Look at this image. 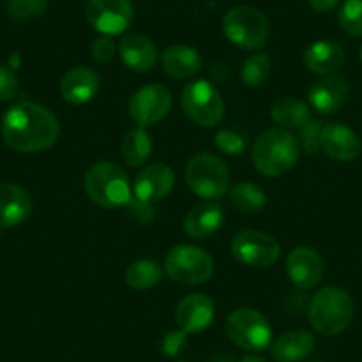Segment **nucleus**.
<instances>
[{
  "instance_id": "nucleus-1",
  "label": "nucleus",
  "mask_w": 362,
  "mask_h": 362,
  "mask_svg": "<svg viewBox=\"0 0 362 362\" xmlns=\"http://www.w3.org/2000/svg\"><path fill=\"white\" fill-rule=\"evenodd\" d=\"M59 134V119L40 103H18L2 119V139L18 153L45 151L57 142Z\"/></svg>"
},
{
  "instance_id": "nucleus-2",
  "label": "nucleus",
  "mask_w": 362,
  "mask_h": 362,
  "mask_svg": "<svg viewBox=\"0 0 362 362\" xmlns=\"http://www.w3.org/2000/svg\"><path fill=\"white\" fill-rule=\"evenodd\" d=\"M298 141L283 128H268L252 146V163L263 176L279 177L290 173L298 162Z\"/></svg>"
},
{
  "instance_id": "nucleus-3",
  "label": "nucleus",
  "mask_w": 362,
  "mask_h": 362,
  "mask_svg": "<svg viewBox=\"0 0 362 362\" xmlns=\"http://www.w3.org/2000/svg\"><path fill=\"white\" fill-rule=\"evenodd\" d=\"M83 187L89 199L105 210L127 206L132 199L128 174L112 162H96L87 169Z\"/></svg>"
},
{
  "instance_id": "nucleus-4",
  "label": "nucleus",
  "mask_w": 362,
  "mask_h": 362,
  "mask_svg": "<svg viewBox=\"0 0 362 362\" xmlns=\"http://www.w3.org/2000/svg\"><path fill=\"white\" fill-rule=\"evenodd\" d=\"M308 316L316 332L337 336L354 320V300L343 288L325 286L313 297Z\"/></svg>"
},
{
  "instance_id": "nucleus-5",
  "label": "nucleus",
  "mask_w": 362,
  "mask_h": 362,
  "mask_svg": "<svg viewBox=\"0 0 362 362\" xmlns=\"http://www.w3.org/2000/svg\"><path fill=\"white\" fill-rule=\"evenodd\" d=\"M185 180L190 190L206 201H217L224 197L231 185L228 165L224 160L211 153H199L192 156L185 169Z\"/></svg>"
},
{
  "instance_id": "nucleus-6",
  "label": "nucleus",
  "mask_w": 362,
  "mask_h": 362,
  "mask_svg": "<svg viewBox=\"0 0 362 362\" xmlns=\"http://www.w3.org/2000/svg\"><path fill=\"white\" fill-rule=\"evenodd\" d=\"M224 36L243 50H259L267 45L270 25L263 13L252 6H236L222 20Z\"/></svg>"
},
{
  "instance_id": "nucleus-7",
  "label": "nucleus",
  "mask_w": 362,
  "mask_h": 362,
  "mask_svg": "<svg viewBox=\"0 0 362 362\" xmlns=\"http://www.w3.org/2000/svg\"><path fill=\"white\" fill-rule=\"evenodd\" d=\"M214 257L201 247L176 245L167 252L163 270L181 284L206 283L214 274Z\"/></svg>"
},
{
  "instance_id": "nucleus-8",
  "label": "nucleus",
  "mask_w": 362,
  "mask_h": 362,
  "mask_svg": "<svg viewBox=\"0 0 362 362\" xmlns=\"http://www.w3.org/2000/svg\"><path fill=\"white\" fill-rule=\"evenodd\" d=\"M181 107L196 124L217 127L224 117V100L217 87L208 80L189 82L181 90Z\"/></svg>"
},
{
  "instance_id": "nucleus-9",
  "label": "nucleus",
  "mask_w": 362,
  "mask_h": 362,
  "mask_svg": "<svg viewBox=\"0 0 362 362\" xmlns=\"http://www.w3.org/2000/svg\"><path fill=\"white\" fill-rule=\"evenodd\" d=\"M226 334L240 348L261 351L270 344L272 327L256 309L242 308L233 311L226 320Z\"/></svg>"
},
{
  "instance_id": "nucleus-10",
  "label": "nucleus",
  "mask_w": 362,
  "mask_h": 362,
  "mask_svg": "<svg viewBox=\"0 0 362 362\" xmlns=\"http://www.w3.org/2000/svg\"><path fill=\"white\" fill-rule=\"evenodd\" d=\"M231 252L240 263L247 267L267 268L279 259L281 245L268 233L256 229H243L236 233L231 242Z\"/></svg>"
},
{
  "instance_id": "nucleus-11",
  "label": "nucleus",
  "mask_w": 362,
  "mask_h": 362,
  "mask_svg": "<svg viewBox=\"0 0 362 362\" xmlns=\"http://www.w3.org/2000/svg\"><path fill=\"white\" fill-rule=\"evenodd\" d=\"M86 18L102 36L123 34L134 23L135 11L130 0H89Z\"/></svg>"
},
{
  "instance_id": "nucleus-12",
  "label": "nucleus",
  "mask_w": 362,
  "mask_h": 362,
  "mask_svg": "<svg viewBox=\"0 0 362 362\" xmlns=\"http://www.w3.org/2000/svg\"><path fill=\"white\" fill-rule=\"evenodd\" d=\"M173 95L162 83H148L135 90L128 103V114L139 127L146 128L160 123L169 114Z\"/></svg>"
},
{
  "instance_id": "nucleus-13",
  "label": "nucleus",
  "mask_w": 362,
  "mask_h": 362,
  "mask_svg": "<svg viewBox=\"0 0 362 362\" xmlns=\"http://www.w3.org/2000/svg\"><path fill=\"white\" fill-rule=\"evenodd\" d=\"M350 82L341 75H325L315 80L308 90V98L316 112L329 116L337 112L350 96Z\"/></svg>"
},
{
  "instance_id": "nucleus-14",
  "label": "nucleus",
  "mask_w": 362,
  "mask_h": 362,
  "mask_svg": "<svg viewBox=\"0 0 362 362\" xmlns=\"http://www.w3.org/2000/svg\"><path fill=\"white\" fill-rule=\"evenodd\" d=\"M174 181H176V177H174L173 169L169 165L151 163L137 174L132 190H134L135 199L155 204L169 196L170 190L174 189Z\"/></svg>"
},
{
  "instance_id": "nucleus-15",
  "label": "nucleus",
  "mask_w": 362,
  "mask_h": 362,
  "mask_svg": "<svg viewBox=\"0 0 362 362\" xmlns=\"http://www.w3.org/2000/svg\"><path fill=\"white\" fill-rule=\"evenodd\" d=\"M286 272L295 286L311 290L323 277V259L313 247H297L288 254Z\"/></svg>"
},
{
  "instance_id": "nucleus-16",
  "label": "nucleus",
  "mask_w": 362,
  "mask_h": 362,
  "mask_svg": "<svg viewBox=\"0 0 362 362\" xmlns=\"http://www.w3.org/2000/svg\"><path fill=\"white\" fill-rule=\"evenodd\" d=\"M215 316V304L210 297L203 293L187 295L176 308L177 329L181 332L199 334L211 325Z\"/></svg>"
},
{
  "instance_id": "nucleus-17",
  "label": "nucleus",
  "mask_w": 362,
  "mask_h": 362,
  "mask_svg": "<svg viewBox=\"0 0 362 362\" xmlns=\"http://www.w3.org/2000/svg\"><path fill=\"white\" fill-rule=\"evenodd\" d=\"M320 148L337 162H351L361 155V139L343 123L325 124L320 135Z\"/></svg>"
},
{
  "instance_id": "nucleus-18",
  "label": "nucleus",
  "mask_w": 362,
  "mask_h": 362,
  "mask_svg": "<svg viewBox=\"0 0 362 362\" xmlns=\"http://www.w3.org/2000/svg\"><path fill=\"white\" fill-rule=\"evenodd\" d=\"M117 54L124 66L135 73H149L156 64V47L144 34H127L117 45Z\"/></svg>"
},
{
  "instance_id": "nucleus-19",
  "label": "nucleus",
  "mask_w": 362,
  "mask_h": 362,
  "mask_svg": "<svg viewBox=\"0 0 362 362\" xmlns=\"http://www.w3.org/2000/svg\"><path fill=\"white\" fill-rule=\"evenodd\" d=\"M100 89V75L87 66L69 69L61 80V95L71 105H83L95 98Z\"/></svg>"
},
{
  "instance_id": "nucleus-20",
  "label": "nucleus",
  "mask_w": 362,
  "mask_h": 362,
  "mask_svg": "<svg viewBox=\"0 0 362 362\" xmlns=\"http://www.w3.org/2000/svg\"><path fill=\"white\" fill-rule=\"evenodd\" d=\"M33 211L29 192L15 183L0 185V228L9 229L22 224Z\"/></svg>"
},
{
  "instance_id": "nucleus-21",
  "label": "nucleus",
  "mask_w": 362,
  "mask_h": 362,
  "mask_svg": "<svg viewBox=\"0 0 362 362\" xmlns=\"http://www.w3.org/2000/svg\"><path fill=\"white\" fill-rule=\"evenodd\" d=\"M346 61L344 48L336 41H316L305 50L304 66L316 75H334Z\"/></svg>"
},
{
  "instance_id": "nucleus-22",
  "label": "nucleus",
  "mask_w": 362,
  "mask_h": 362,
  "mask_svg": "<svg viewBox=\"0 0 362 362\" xmlns=\"http://www.w3.org/2000/svg\"><path fill=\"white\" fill-rule=\"evenodd\" d=\"M162 68L173 78H192L203 68V57L199 52L187 45H173L162 54Z\"/></svg>"
},
{
  "instance_id": "nucleus-23",
  "label": "nucleus",
  "mask_w": 362,
  "mask_h": 362,
  "mask_svg": "<svg viewBox=\"0 0 362 362\" xmlns=\"http://www.w3.org/2000/svg\"><path fill=\"white\" fill-rule=\"evenodd\" d=\"M222 221H224V211L221 204L208 201V203L197 204L187 214L183 228L190 238L206 240L221 229Z\"/></svg>"
},
{
  "instance_id": "nucleus-24",
  "label": "nucleus",
  "mask_w": 362,
  "mask_h": 362,
  "mask_svg": "<svg viewBox=\"0 0 362 362\" xmlns=\"http://www.w3.org/2000/svg\"><path fill=\"white\" fill-rule=\"evenodd\" d=\"M315 350V337L308 330H288L272 346V355L279 362H300Z\"/></svg>"
},
{
  "instance_id": "nucleus-25",
  "label": "nucleus",
  "mask_w": 362,
  "mask_h": 362,
  "mask_svg": "<svg viewBox=\"0 0 362 362\" xmlns=\"http://www.w3.org/2000/svg\"><path fill=\"white\" fill-rule=\"evenodd\" d=\"M270 116L283 128H300L311 119V110L308 103L302 100L284 96L272 105Z\"/></svg>"
},
{
  "instance_id": "nucleus-26",
  "label": "nucleus",
  "mask_w": 362,
  "mask_h": 362,
  "mask_svg": "<svg viewBox=\"0 0 362 362\" xmlns=\"http://www.w3.org/2000/svg\"><path fill=\"white\" fill-rule=\"evenodd\" d=\"M153 149L151 135L142 127L134 128L128 132L121 142V155L130 167H139L149 158Z\"/></svg>"
},
{
  "instance_id": "nucleus-27",
  "label": "nucleus",
  "mask_w": 362,
  "mask_h": 362,
  "mask_svg": "<svg viewBox=\"0 0 362 362\" xmlns=\"http://www.w3.org/2000/svg\"><path fill=\"white\" fill-rule=\"evenodd\" d=\"M163 277V270L156 261L137 259L124 272V283L134 290H151L158 286Z\"/></svg>"
},
{
  "instance_id": "nucleus-28",
  "label": "nucleus",
  "mask_w": 362,
  "mask_h": 362,
  "mask_svg": "<svg viewBox=\"0 0 362 362\" xmlns=\"http://www.w3.org/2000/svg\"><path fill=\"white\" fill-rule=\"evenodd\" d=\"M229 199L233 206L242 214H259L267 204V192L256 183L240 181L231 189Z\"/></svg>"
},
{
  "instance_id": "nucleus-29",
  "label": "nucleus",
  "mask_w": 362,
  "mask_h": 362,
  "mask_svg": "<svg viewBox=\"0 0 362 362\" xmlns=\"http://www.w3.org/2000/svg\"><path fill=\"white\" fill-rule=\"evenodd\" d=\"M272 73V59L267 54H254L243 62L242 80L247 87H261Z\"/></svg>"
},
{
  "instance_id": "nucleus-30",
  "label": "nucleus",
  "mask_w": 362,
  "mask_h": 362,
  "mask_svg": "<svg viewBox=\"0 0 362 362\" xmlns=\"http://www.w3.org/2000/svg\"><path fill=\"white\" fill-rule=\"evenodd\" d=\"M341 29L351 37H362V0H346L339 9Z\"/></svg>"
},
{
  "instance_id": "nucleus-31",
  "label": "nucleus",
  "mask_w": 362,
  "mask_h": 362,
  "mask_svg": "<svg viewBox=\"0 0 362 362\" xmlns=\"http://www.w3.org/2000/svg\"><path fill=\"white\" fill-rule=\"evenodd\" d=\"M47 9L48 0H8V15L15 22H29L43 16Z\"/></svg>"
},
{
  "instance_id": "nucleus-32",
  "label": "nucleus",
  "mask_w": 362,
  "mask_h": 362,
  "mask_svg": "<svg viewBox=\"0 0 362 362\" xmlns=\"http://www.w3.org/2000/svg\"><path fill=\"white\" fill-rule=\"evenodd\" d=\"M298 146L308 155H316L320 148V135H322L323 123L318 119H309L304 127L298 128Z\"/></svg>"
},
{
  "instance_id": "nucleus-33",
  "label": "nucleus",
  "mask_w": 362,
  "mask_h": 362,
  "mask_svg": "<svg viewBox=\"0 0 362 362\" xmlns=\"http://www.w3.org/2000/svg\"><path fill=\"white\" fill-rule=\"evenodd\" d=\"M215 144L226 155H242L245 151V139L235 130H221L215 135Z\"/></svg>"
},
{
  "instance_id": "nucleus-34",
  "label": "nucleus",
  "mask_w": 362,
  "mask_h": 362,
  "mask_svg": "<svg viewBox=\"0 0 362 362\" xmlns=\"http://www.w3.org/2000/svg\"><path fill=\"white\" fill-rule=\"evenodd\" d=\"M18 93V76L11 66L0 64V102H9Z\"/></svg>"
},
{
  "instance_id": "nucleus-35",
  "label": "nucleus",
  "mask_w": 362,
  "mask_h": 362,
  "mask_svg": "<svg viewBox=\"0 0 362 362\" xmlns=\"http://www.w3.org/2000/svg\"><path fill=\"white\" fill-rule=\"evenodd\" d=\"M116 52L117 45L114 43L110 36H100L90 43V55H93L96 62H102V64L112 61Z\"/></svg>"
},
{
  "instance_id": "nucleus-36",
  "label": "nucleus",
  "mask_w": 362,
  "mask_h": 362,
  "mask_svg": "<svg viewBox=\"0 0 362 362\" xmlns=\"http://www.w3.org/2000/svg\"><path fill=\"white\" fill-rule=\"evenodd\" d=\"M187 348V334L177 330H170L162 339V354L167 357H177Z\"/></svg>"
},
{
  "instance_id": "nucleus-37",
  "label": "nucleus",
  "mask_w": 362,
  "mask_h": 362,
  "mask_svg": "<svg viewBox=\"0 0 362 362\" xmlns=\"http://www.w3.org/2000/svg\"><path fill=\"white\" fill-rule=\"evenodd\" d=\"M127 214L132 221L139 222L142 226H148L149 222L155 218V210H153V204L142 203L139 199H130L127 204Z\"/></svg>"
},
{
  "instance_id": "nucleus-38",
  "label": "nucleus",
  "mask_w": 362,
  "mask_h": 362,
  "mask_svg": "<svg viewBox=\"0 0 362 362\" xmlns=\"http://www.w3.org/2000/svg\"><path fill=\"white\" fill-rule=\"evenodd\" d=\"M308 2L316 13H329L339 4V0H308Z\"/></svg>"
},
{
  "instance_id": "nucleus-39",
  "label": "nucleus",
  "mask_w": 362,
  "mask_h": 362,
  "mask_svg": "<svg viewBox=\"0 0 362 362\" xmlns=\"http://www.w3.org/2000/svg\"><path fill=\"white\" fill-rule=\"evenodd\" d=\"M240 362H264L261 357H256V355H247V357H243Z\"/></svg>"
},
{
  "instance_id": "nucleus-40",
  "label": "nucleus",
  "mask_w": 362,
  "mask_h": 362,
  "mask_svg": "<svg viewBox=\"0 0 362 362\" xmlns=\"http://www.w3.org/2000/svg\"><path fill=\"white\" fill-rule=\"evenodd\" d=\"M210 362H235V361H233V357H229V355H222V357H215L214 361Z\"/></svg>"
},
{
  "instance_id": "nucleus-41",
  "label": "nucleus",
  "mask_w": 362,
  "mask_h": 362,
  "mask_svg": "<svg viewBox=\"0 0 362 362\" xmlns=\"http://www.w3.org/2000/svg\"><path fill=\"white\" fill-rule=\"evenodd\" d=\"M361 61H362V47H361Z\"/></svg>"
},
{
  "instance_id": "nucleus-42",
  "label": "nucleus",
  "mask_w": 362,
  "mask_h": 362,
  "mask_svg": "<svg viewBox=\"0 0 362 362\" xmlns=\"http://www.w3.org/2000/svg\"><path fill=\"white\" fill-rule=\"evenodd\" d=\"M180 362H185V361H180Z\"/></svg>"
}]
</instances>
